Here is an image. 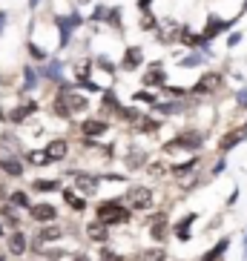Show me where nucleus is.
<instances>
[{"mask_svg":"<svg viewBox=\"0 0 247 261\" xmlns=\"http://www.w3.org/2000/svg\"><path fill=\"white\" fill-rule=\"evenodd\" d=\"M201 149H204V132H199V129H184L181 135H176L172 141H167V144L161 146L164 155H176V152L199 155Z\"/></svg>","mask_w":247,"mask_h":261,"instance_id":"f257e3e1","label":"nucleus"},{"mask_svg":"<svg viewBox=\"0 0 247 261\" xmlns=\"http://www.w3.org/2000/svg\"><path fill=\"white\" fill-rule=\"evenodd\" d=\"M95 218H98V221H104L107 227H115V224H127V221H130L132 210L127 207L121 198H107V201H101V204H98Z\"/></svg>","mask_w":247,"mask_h":261,"instance_id":"f03ea898","label":"nucleus"},{"mask_svg":"<svg viewBox=\"0 0 247 261\" xmlns=\"http://www.w3.org/2000/svg\"><path fill=\"white\" fill-rule=\"evenodd\" d=\"M153 190L150 187H144V184H132V187H127V192H124V204L132 210V213H144V210H150L153 207Z\"/></svg>","mask_w":247,"mask_h":261,"instance_id":"7ed1b4c3","label":"nucleus"},{"mask_svg":"<svg viewBox=\"0 0 247 261\" xmlns=\"http://www.w3.org/2000/svg\"><path fill=\"white\" fill-rule=\"evenodd\" d=\"M55 23H58V46L66 49L69 46V40H72V32L78 29V26H84V17L78 15V12H72V15H58L55 17Z\"/></svg>","mask_w":247,"mask_h":261,"instance_id":"20e7f679","label":"nucleus"},{"mask_svg":"<svg viewBox=\"0 0 247 261\" xmlns=\"http://www.w3.org/2000/svg\"><path fill=\"white\" fill-rule=\"evenodd\" d=\"M221 84H224L221 72H204V75H201L199 81L193 84L190 95H216L218 89H221Z\"/></svg>","mask_w":247,"mask_h":261,"instance_id":"39448f33","label":"nucleus"},{"mask_svg":"<svg viewBox=\"0 0 247 261\" xmlns=\"http://www.w3.org/2000/svg\"><path fill=\"white\" fill-rule=\"evenodd\" d=\"M26 250H29V238H26V232H23V227L20 230H12L6 236V253L9 255H26Z\"/></svg>","mask_w":247,"mask_h":261,"instance_id":"423d86ee","label":"nucleus"},{"mask_svg":"<svg viewBox=\"0 0 247 261\" xmlns=\"http://www.w3.org/2000/svg\"><path fill=\"white\" fill-rule=\"evenodd\" d=\"M0 172L9 178H23L26 161H20V155H0Z\"/></svg>","mask_w":247,"mask_h":261,"instance_id":"0eeeda50","label":"nucleus"},{"mask_svg":"<svg viewBox=\"0 0 247 261\" xmlns=\"http://www.w3.org/2000/svg\"><path fill=\"white\" fill-rule=\"evenodd\" d=\"M26 213H29L32 221H38V224H52L55 218H58V210H55L52 204H43V201H40V204H32Z\"/></svg>","mask_w":247,"mask_h":261,"instance_id":"6e6552de","label":"nucleus"},{"mask_svg":"<svg viewBox=\"0 0 247 261\" xmlns=\"http://www.w3.org/2000/svg\"><path fill=\"white\" fill-rule=\"evenodd\" d=\"M233 23H239V15L233 17V20H221V17L210 15V17H207V26H204V32H201V35H204L207 40H213L216 35H221V32H227V29H230Z\"/></svg>","mask_w":247,"mask_h":261,"instance_id":"1a4fd4ad","label":"nucleus"},{"mask_svg":"<svg viewBox=\"0 0 247 261\" xmlns=\"http://www.w3.org/2000/svg\"><path fill=\"white\" fill-rule=\"evenodd\" d=\"M138 66H144V49L141 46H127L121 58V69L124 72H135Z\"/></svg>","mask_w":247,"mask_h":261,"instance_id":"9d476101","label":"nucleus"},{"mask_svg":"<svg viewBox=\"0 0 247 261\" xmlns=\"http://www.w3.org/2000/svg\"><path fill=\"white\" fill-rule=\"evenodd\" d=\"M75 178V187L81 190V195H95L101 184V175H86V172H69Z\"/></svg>","mask_w":247,"mask_h":261,"instance_id":"9b49d317","label":"nucleus"},{"mask_svg":"<svg viewBox=\"0 0 247 261\" xmlns=\"http://www.w3.org/2000/svg\"><path fill=\"white\" fill-rule=\"evenodd\" d=\"M244 138H247V123L241 126V129H233V132H227V135H224V138L218 141V152H221V155H227L230 149H236V146H239Z\"/></svg>","mask_w":247,"mask_h":261,"instance_id":"f8f14e48","label":"nucleus"},{"mask_svg":"<svg viewBox=\"0 0 247 261\" xmlns=\"http://www.w3.org/2000/svg\"><path fill=\"white\" fill-rule=\"evenodd\" d=\"M38 75H40V81H52V84H63V66H61V61H52L49 58L43 66L38 69Z\"/></svg>","mask_w":247,"mask_h":261,"instance_id":"ddd939ff","label":"nucleus"},{"mask_svg":"<svg viewBox=\"0 0 247 261\" xmlns=\"http://www.w3.org/2000/svg\"><path fill=\"white\" fill-rule=\"evenodd\" d=\"M46 155L52 158V164L63 161V158L69 155V141H66V138H52L46 144Z\"/></svg>","mask_w":247,"mask_h":261,"instance_id":"4468645a","label":"nucleus"},{"mask_svg":"<svg viewBox=\"0 0 247 261\" xmlns=\"http://www.w3.org/2000/svg\"><path fill=\"white\" fill-rule=\"evenodd\" d=\"M81 132H84L86 138H101V135H107L109 132V123L98 121V118H86V121L81 123Z\"/></svg>","mask_w":247,"mask_h":261,"instance_id":"2eb2a0df","label":"nucleus"},{"mask_svg":"<svg viewBox=\"0 0 247 261\" xmlns=\"http://www.w3.org/2000/svg\"><path fill=\"white\" fill-rule=\"evenodd\" d=\"M150 238H153L155 244H161L164 238H167V213L153 215V221H150Z\"/></svg>","mask_w":247,"mask_h":261,"instance_id":"dca6fc26","label":"nucleus"},{"mask_svg":"<svg viewBox=\"0 0 247 261\" xmlns=\"http://www.w3.org/2000/svg\"><path fill=\"white\" fill-rule=\"evenodd\" d=\"M195 218H199L195 213H187L184 218H181V221L172 224V236H176L178 241H190V227L195 224Z\"/></svg>","mask_w":247,"mask_h":261,"instance_id":"f3484780","label":"nucleus"},{"mask_svg":"<svg viewBox=\"0 0 247 261\" xmlns=\"http://www.w3.org/2000/svg\"><path fill=\"white\" fill-rule=\"evenodd\" d=\"M109 230H112V227H107L104 221H98V218H95V221L89 224V227H86V236H89V241L107 244V241H109Z\"/></svg>","mask_w":247,"mask_h":261,"instance_id":"a211bd4d","label":"nucleus"},{"mask_svg":"<svg viewBox=\"0 0 247 261\" xmlns=\"http://www.w3.org/2000/svg\"><path fill=\"white\" fill-rule=\"evenodd\" d=\"M38 112V103L35 100H29V103H23V107H17V109H12V112H6V121L9 123H23L29 115H35Z\"/></svg>","mask_w":247,"mask_h":261,"instance_id":"6ab92c4d","label":"nucleus"},{"mask_svg":"<svg viewBox=\"0 0 247 261\" xmlns=\"http://www.w3.org/2000/svg\"><path fill=\"white\" fill-rule=\"evenodd\" d=\"M144 86H167V72L161 69V63L155 61V63H150V75H144Z\"/></svg>","mask_w":247,"mask_h":261,"instance_id":"aec40b11","label":"nucleus"},{"mask_svg":"<svg viewBox=\"0 0 247 261\" xmlns=\"http://www.w3.org/2000/svg\"><path fill=\"white\" fill-rule=\"evenodd\" d=\"M63 238V227H58V224H43L38 230V241H43V244H55V241H61Z\"/></svg>","mask_w":247,"mask_h":261,"instance_id":"412c9836","label":"nucleus"},{"mask_svg":"<svg viewBox=\"0 0 247 261\" xmlns=\"http://www.w3.org/2000/svg\"><path fill=\"white\" fill-rule=\"evenodd\" d=\"M199 164H201V158H199V155H193V158H187V161H181V164H172L170 172H172V175H178V178H184V175H190V172H195Z\"/></svg>","mask_w":247,"mask_h":261,"instance_id":"4be33fe9","label":"nucleus"},{"mask_svg":"<svg viewBox=\"0 0 247 261\" xmlns=\"http://www.w3.org/2000/svg\"><path fill=\"white\" fill-rule=\"evenodd\" d=\"M227 247H230V238H227V236L218 238V244H213V247L207 250V253H201V258H199V261H218L224 253H227Z\"/></svg>","mask_w":247,"mask_h":261,"instance_id":"5701e85b","label":"nucleus"},{"mask_svg":"<svg viewBox=\"0 0 247 261\" xmlns=\"http://www.w3.org/2000/svg\"><path fill=\"white\" fill-rule=\"evenodd\" d=\"M23 161L29 167H49L52 158L46 155V149H29V152H23Z\"/></svg>","mask_w":247,"mask_h":261,"instance_id":"b1692460","label":"nucleus"},{"mask_svg":"<svg viewBox=\"0 0 247 261\" xmlns=\"http://www.w3.org/2000/svg\"><path fill=\"white\" fill-rule=\"evenodd\" d=\"M15 210H17V207H12V204L6 201V204L0 207V221L9 224L12 230H20V215H15Z\"/></svg>","mask_w":247,"mask_h":261,"instance_id":"393cba45","label":"nucleus"},{"mask_svg":"<svg viewBox=\"0 0 247 261\" xmlns=\"http://www.w3.org/2000/svg\"><path fill=\"white\" fill-rule=\"evenodd\" d=\"M161 129V121L158 118H147V115H141L138 123H135V132H141V135H153V132Z\"/></svg>","mask_w":247,"mask_h":261,"instance_id":"a878e982","label":"nucleus"},{"mask_svg":"<svg viewBox=\"0 0 247 261\" xmlns=\"http://www.w3.org/2000/svg\"><path fill=\"white\" fill-rule=\"evenodd\" d=\"M9 204L17 210H29L32 207V198H29V192L26 190H12L9 192Z\"/></svg>","mask_w":247,"mask_h":261,"instance_id":"bb28decb","label":"nucleus"},{"mask_svg":"<svg viewBox=\"0 0 247 261\" xmlns=\"http://www.w3.org/2000/svg\"><path fill=\"white\" fill-rule=\"evenodd\" d=\"M58 187H61V181H58V178H35L29 190L32 192H55Z\"/></svg>","mask_w":247,"mask_h":261,"instance_id":"cd10ccee","label":"nucleus"},{"mask_svg":"<svg viewBox=\"0 0 247 261\" xmlns=\"http://www.w3.org/2000/svg\"><path fill=\"white\" fill-rule=\"evenodd\" d=\"M135 261H167V250L161 244L158 247H150V250H141Z\"/></svg>","mask_w":247,"mask_h":261,"instance_id":"c85d7f7f","label":"nucleus"},{"mask_svg":"<svg viewBox=\"0 0 247 261\" xmlns=\"http://www.w3.org/2000/svg\"><path fill=\"white\" fill-rule=\"evenodd\" d=\"M144 164H147V152H144V149H135V146H132L130 155H127V169L132 172V169H141Z\"/></svg>","mask_w":247,"mask_h":261,"instance_id":"c756f323","label":"nucleus"},{"mask_svg":"<svg viewBox=\"0 0 247 261\" xmlns=\"http://www.w3.org/2000/svg\"><path fill=\"white\" fill-rule=\"evenodd\" d=\"M0 146H3L9 155H20L23 152V146L17 144V138L12 135V132H3V135H0Z\"/></svg>","mask_w":247,"mask_h":261,"instance_id":"7c9ffc66","label":"nucleus"},{"mask_svg":"<svg viewBox=\"0 0 247 261\" xmlns=\"http://www.w3.org/2000/svg\"><path fill=\"white\" fill-rule=\"evenodd\" d=\"M155 115H178V112H184V103L181 100H172V103H155Z\"/></svg>","mask_w":247,"mask_h":261,"instance_id":"2f4dec72","label":"nucleus"},{"mask_svg":"<svg viewBox=\"0 0 247 261\" xmlns=\"http://www.w3.org/2000/svg\"><path fill=\"white\" fill-rule=\"evenodd\" d=\"M63 201L72 207V213H84L86 210V198H81V195H75L72 190H63Z\"/></svg>","mask_w":247,"mask_h":261,"instance_id":"473e14b6","label":"nucleus"},{"mask_svg":"<svg viewBox=\"0 0 247 261\" xmlns=\"http://www.w3.org/2000/svg\"><path fill=\"white\" fill-rule=\"evenodd\" d=\"M107 26H112L115 32H124V17H121V6H109L107 12Z\"/></svg>","mask_w":247,"mask_h":261,"instance_id":"72a5a7b5","label":"nucleus"},{"mask_svg":"<svg viewBox=\"0 0 247 261\" xmlns=\"http://www.w3.org/2000/svg\"><path fill=\"white\" fill-rule=\"evenodd\" d=\"M26 52H29L32 61H38V63H46V61H49V52H46L43 46H38L35 40H29V43H26Z\"/></svg>","mask_w":247,"mask_h":261,"instance_id":"f704fd0d","label":"nucleus"},{"mask_svg":"<svg viewBox=\"0 0 247 261\" xmlns=\"http://www.w3.org/2000/svg\"><path fill=\"white\" fill-rule=\"evenodd\" d=\"M115 115L121 118V121H127V123H132V126H135V123H138V118H141V112L135 107H118Z\"/></svg>","mask_w":247,"mask_h":261,"instance_id":"c9c22d12","label":"nucleus"},{"mask_svg":"<svg viewBox=\"0 0 247 261\" xmlns=\"http://www.w3.org/2000/svg\"><path fill=\"white\" fill-rule=\"evenodd\" d=\"M38 81H40L38 69H32V66H23V92H32V89L38 86Z\"/></svg>","mask_w":247,"mask_h":261,"instance_id":"e433bc0d","label":"nucleus"},{"mask_svg":"<svg viewBox=\"0 0 247 261\" xmlns=\"http://www.w3.org/2000/svg\"><path fill=\"white\" fill-rule=\"evenodd\" d=\"M204 58H207V55L195 49V52H190L187 58H181V61H178V66H184V69H190V66H201V63H204Z\"/></svg>","mask_w":247,"mask_h":261,"instance_id":"4c0bfd02","label":"nucleus"},{"mask_svg":"<svg viewBox=\"0 0 247 261\" xmlns=\"http://www.w3.org/2000/svg\"><path fill=\"white\" fill-rule=\"evenodd\" d=\"M132 100H138V103H150V107H155L158 103V95L150 92V89H138V92H132Z\"/></svg>","mask_w":247,"mask_h":261,"instance_id":"58836bf2","label":"nucleus"},{"mask_svg":"<svg viewBox=\"0 0 247 261\" xmlns=\"http://www.w3.org/2000/svg\"><path fill=\"white\" fill-rule=\"evenodd\" d=\"M75 77L78 81H92V61H81L75 66Z\"/></svg>","mask_w":247,"mask_h":261,"instance_id":"ea45409f","label":"nucleus"},{"mask_svg":"<svg viewBox=\"0 0 247 261\" xmlns=\"http://www.w3.org/2000/svg\"><path fill=\"white\" fill-rule=\"evenodd\" d=\"M164 95H170V98H176V100H181L184 95H190V89H184V86H164Z\"/></svg>","mask_w":247,"mask_h":261,"instance_id":"a19ab883","label":"nucleus"},{"mask_svg":"<svg viewBox=\"0 0 247 261\" xmlns=\"http://www.w3.org/2000/svg\"><path fill=\"white\" fill-rule=\"evenodd\" d=\"M95 63H98V66H101V69H104V72H107V75H115V63H112V61H109V58H107V55H98V58H95Z\"/></svg>","mask_w":247,"mask_h":261,"instance_id":"79ce46f5","label":"nucleus"},{"mask_svg":"<svg viewBox=\"0 0 247 261\" xmlns=\"http://www.w3.org/2000/svg\"><path fill=\"white\" fill-rule=\"evenodd\" d=\"M155 26H158V17L150 15V12H144V17H141V29H144V32H155Z\"/></svg>","mask_w":247,"mask_h":261,"instance_id":"37998d69","label":"nucleus"},{"mask_svg":"<svg viewBox=\"0 0 247 261\" xmlns=\"http://www.w3.org/2000/svg\"><path fill=\"white\" fill-rule=\"evenodd\" d=\"M43 255H46L49 261H61L66 253H63V250H58V247H52V250H49V247H43Z\"/></svg>","mask_w":247,"mask_h":261,"instance_id":"c03bdc74","label":"nucleus"},{"mask_svg":"<svg viewBox=\"0 0 247 261\" xmlns=\"http://www.w3.org/2000/svg\"><path fill=\"white\" fill-rule=\"evenodd\" d=\"M104 95V107H112V109H118L121 107V103H118V98H115V92H112V89H109V92H101Z\"/></svg>","mask_w":247,"mask_h":261,"instance_id":"a18cd8bd","label":"nucleus"},{"mask_svg":"<svg viewBox=\"0 0 247 261\" xmlns=\"http://www.w3.org/2000/svg\"><path fill=\"white\" fill-rule=\"evenodd\" d=\"M150 172H153V175H164V172H167V167H164V161H155V164H150Z\"/></svg>","mask_w":247,"mask_h":261,"instance_id":"49530a36","label":"nucleus"},{"mask_svg":"<svg viewBox=\"0 0 247 261\" xmlns=\"http://www.w3.org/2000/svg\"><path fill=\"white\" fill-rule=\"evenodd\" d=\"M107 12H109V6H98L92 12V20H107Z\"/></svg>","mask_w":247,"mask_h":261,"instance_id":"de8ad7c7","label":"nucleus"},{"mask_svg":"<svg viewBox=\"0 0 247 261\" xmlns=\"http://www.w3.org/2000/svg\"><path fill=\"white\" fill-rule=\"evenodd\" d=\"M241 43V32H233L230 38H227V49H233V46H239Z\"/></svg>","mask_w":247,"mask_h":261,"instance_id":"09e8293b","label":"nucleus"},{"mask_svg":"<svg viewBox=\"0 0 247 261\" xmlns=\"http://www.w3.org/2000/svg\"><path fill=\"white\" fill-rule=\"evenodd\" d=\"M236 103H239V109H247V89H239V95H236Z\"/></svg>","mask_w":247,"mask_h":261,"instance_id":"8fccbe9b","label":"nucleus"},{"mask_svg":"<svg viewBox=\"0 0 247 261\" xmlns=\"http://www.w3.org/2000/svg\"><path fill=\"white\" fill-rule=\"evenodd\" d=\"M224 167H227V161H224V158H218V161H216V167L210 169V172H213V175H221V172H224Z\"/></svg>","mask_w":247,"mask_h":261,"instance_id":"3c124183","label":"nucleus"},{"mask_svg":"<svg viewBox=\"0 0 247 261\" xmlns=\"http://www.w3.org/2000/svg\"><path fill=\"white\" fill-rule=\"evenodd\" d=\"M150 6H153V0H138V9H141V12H150Z\"/></svg>","mask_w":247,"mask_h":261,"instance_id":"603ef678","label":"nucleus"},{"mask_svg":"<svg viewBox=\"0 0 247 261\" xmlns=\"http://www.w3.org/2000/svg\"><path fill=\"white\" fill-rule=\"evenodd\" d=\"M236 201H239V190H233V192H230V198H227V207H233Z\"/></svg>","mask_w":247,"mask_h":261,"instance_id":"864d4df0","label":"nucleus"},{"mask_svg":"<svg viewBox=\"0 0 247 261\" xmlns=\"http://www.w3.org/2000/svg\"><path fill=\"white\" fill-rule=\"evenodd\" d=\"M3 29H6V12L0 9V35H3Z\"/></svg>","mask_w":247,"mask_h":261,"instance_id":"5fc2aeb1","label":"nucleus"},{"mask_svg":"<svg viewBox=\"0 0 247 261\" xmlns=\"http://www.w3.org/2000/svg\"><path fill=\"white\" fill-rule=\"evenodd\" d=\"M0 201H9V190H6V184H0Z\"/></svg>","mask_w":247,"mask_h":261,"instance_id":"6e6d98bb","label":"nucleus"},{"mask_svg":"<svg viewBox=\"0 0 247 261\" xmlns=\"http://www.w3.org/2000/svg\"><path fill=\"white\" fill-rule=\"evenodd\" d=\"M72 261H89V255H84V253H75V255H72Z\"/></svg>","mask_w":247,"mask_h":261,"instance_id":"4d7b16f0","label":"nucleus"},{"mask_svg":"<svg viewBox=\"0 0 247 261\" xmlns=\"http://www.w3.org/2000/svg\"><path fill=\"white\" fill-rule=\"evenodd\" d=\"M26 6H29V9H32V12H35V9H38V6H40V0H29V3H26Z\"/></svg>","mask_w":247,"mask_h":261,"instance_id":"13d9d810","label":"nucleus"},{"mask_svg":"<svg viewBox=\"0 0 247 261\" xmlns=\"http://www.w3.org/2000/svg\"><path fill=\"white\" fill-rule=\"evenodd\" d=\"M241 258H247V227H244V255Z\"/></svg>","mask_w":247,"mask_h":261,"instance_id":"bf43d9fd","label":"nucleus"},{"mask_svg":"<svg viewBox=\"0 0 247 261\" xmlns=\"http://www.w3.org/2000/svg\"><path fill=\"white\" fill-rule=\"evenodd\" d=\"M3 236H6V224L0 221V238H3Z\"/></svg>","mask_w":247,"mask_h":261,"instance_id":"052dcab7","label":"nucleus"},{"mask_svg":"<svg viewBox=\"0 0 247 261\" xmlns=\"http://www.w3.org/2000/svg\"><path fill=\"white\" fill-rule=\"evenodd\" d=\"M244 12H247V0H244V3H241V12H239V17L244 15Z\"/></svg>","mask_w":247,"mask_h":261,"instance_id":"680f3d73","label":"nucleus"},{"mask_svg":"<svg viewBox=\"0 0 247 261\" xmlns=\"http://www.w3.org/2000/svg\"><path fill=\"white\" fill-rule=\"evenodd\" d=\"M86 3H92V0H78V6H86Z\"/></svg>","mask_w":247,"mask_h":261,"instance_id":"e2e57ef3","label":"nucleus"},{"mask_svg":"<svg viewBox=\"0 0 247 261\" xmlns=\"http://www.w3.org/2000/svg\"><path fill=\"white\" fill-rule=\"evenodd\" d=\"M0 261H6V255H3V253H0Z\"/></svg>","mask_w":247,"mask_h":261,"instance_id":"0e129e2a","label":"nucleus"}]
</instances>
